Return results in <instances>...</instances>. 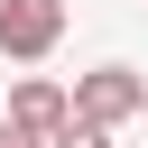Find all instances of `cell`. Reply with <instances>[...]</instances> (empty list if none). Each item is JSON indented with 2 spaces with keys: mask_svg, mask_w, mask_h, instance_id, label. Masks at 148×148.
Returning <instances> with one entry per match:
<instances>
[{
  "mask_svg": "<svg viewBox=\"0 0 148 148\" xmlns=\"http://www.w3.org/2000/svg\"><path fill=\"white\" fill-rule=\"evenodd\" d=\"M74 111L102 120V130H120V120L148 111V74H130V65H92V74H74Z\"/></svg>",
  "mask_w": 148,
  "mask_h": 148,
  "instance_id": "1",
  "label": "cell"
},
{
  "mask_svg": "<svg viewBox=\"0 0 148 148\" xmlns=\"http://www.w3.org/2000/svg\"><path fill=\"white\" fill-rule=\"evenodd\" d=\"M56 37H65V0H0V56L37 65L56 56Z\"/></svg>",
  "mask_w": 148,
  "mask_h": 148,
  "instance_id": "2",
  "label": "cell"
},
{
  "mask_svg": "<svg viewBox=\"0 0 148 148\" xmlns=\"http://www.w3.org/2000/svg\"><path fill=\"white\" fill-rule=\"evenodd\" d=\"M0 148H46V130H28L18 111H0Z\"/></svg>",
  "mask_w": 148,
  "mask_h": 148,
  "instance_id": "5",
  "label": "cell"
},
{
  "mask_svg": "<svg viewBox=\"0 0 148 148\" xmlns=\"http://www.w3.org/2000/svg\"><path fill=\"white\" fill-rule=\"evenodd\" d=\"M46 148H111V130H102V120H83V111H65V120L46 130Z\"/></svg>",
  "mask_w": 148,
  "mask_h": 148,
  "instance_id": "4",
  "label": "cell"
},
{
  "mask_svg": "<svg viewBox=\"0 0 148 148\" xmlns=\"http://www.w3.org/2000/svg\"><path fill=\"white\" fill-rule=\"evenodd\" d=\"M9 111H18L28 130H56V120L74 111V92H65L56 74H18V92H9Z\"/></svg>",
  "mask_w": 148,
  "mask_h": 148,
  "instance_id": "3",
  "label": "cell"
}]
</instances>
